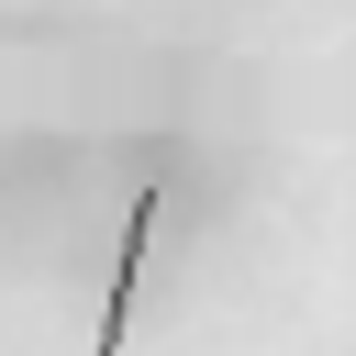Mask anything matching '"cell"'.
<instances>
[{
  "instance_id": "cell-1",
  "label": "cell",
  "mask_w": 356,
  "mask_h": 356,
  "mask_svg": "<svg viewBox=\"0 0 356 356\" xmlns=\"http://www.w3.org/2000/svg\"><path fill=\"white\" fill-rule=\"evenodd\" d=\"M156 200H167V189L145 178V189H134V222H122V267H111V300H100V345H89V356H122V323H134V278H145V234H156Z\"/></svg>"
}]
</instances>
